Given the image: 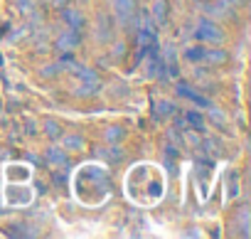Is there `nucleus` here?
Here are the masks:
<instances>
[{
    "label": "nucleus",
    "mask_w": 251,
    "mask_h": 239,
    "mask_svg": "<svg viewBox=\"0 0 251 239\" xmlns=\"http://www.w3.org/2000/svg\"><path fill=\"white\" fill-rule=\"evenodd\" d=\"M45 131H47L50 138H59L62 136V126L57 121H52V118H50V121H45Z\"/></svg>",
    "instance_id": "9b49d317"
},
{
    "label": "nucleus",
    "mask_w": 251,
    "mask_h": 239,
    "mask_svg": "<svg viewBox=\"0 0 251 239\" xmlns=\"http://www.w3.org/2000/svg\"><path fill=\"white\" fill-rule=\"evenodd\" d=\"M18 10H20L23 15H27V13L35 10V3H32V0H18Z\"/></svg>",
    "instance_id": "dca6fc26"
},
{
    "label": "nucleus",
    "mask_w": 251,
    "mask_h": 239,
    "mask_svg": "<svg viewBox=\"0 0 251 239\" xmlns=\"http://www.w3.org/2000/svg\"><path fill=\"white\" fill-rule=\"evenodd\" d=\"M69 64H72V69H74V74L79 77V81H81V84H99V77H96V72H94V69L81 67V64H74V62H69Z\"/></svg>",
    "instance_id": "20e7f679"
},
{
    "label": "nucleus",
    "mask_w": 251,
    "mask_h": 239,
    "mask_svg": "<svg viewBox=\"0 0 251 239\" xmlns=\"http://www.w3.org/2000/svg\"><path fill=\"white\" fill-rule=\"evenodd\" d=\"M106 138H108V141H118V138H123V129H118V126L108 129V131H106Z\"/></svg>",
    "instance_id": "f3484780"
},
{
    "label": "nucleus",
    "mask_w": 251,
    "mask_h": 239,
    "mask_svg": "<svg viewBox=\"0 0 251 239\" xmlns=\"http://www.w3.org/2000/svg\"><path fill=\"white\" fill-rule=\"evenodd\" d=\"M195 37L197 40H202V42H222V32H219V27L212 23V20H200L197 23V32H195Z\"/></svg>",
    "instance_id": "f257e3e1"
},
{
    "label": "nucleus",
    "mask_w": 251,
    "mask_h": 239,
    "mask_svg": "<svg viewBox=\"0 0 251 239\" xmlns=\"http://www.w3.org/2000/svg\"><path fill=\"white\" fill-rule=\"evenodd\" d=\"M50 3H54V5H62V3H67V0H50Z\"/></svg>",
    "instance_id": "4be33fe9"
},
{
    "label": "nucleus",
    "mask_w": 251,
    "mask_h": 239,
    "mask_svg": "<svg viewBox=\"0 0 251 239\" xmlns=\"http://www.w3.org/2000/svg\"><path fill=\"white\" fill-rule=\"evenodd\" d=\"M236 217H239V224H241V234H249V210L241 207Z\"/></svg>",
    "instance_id": "ddd939ff"
},
{
    "label": "nucleus",
    "mask_w": 251,
    "mask_h": 239,
    "mask_svg": "<svg viewBox=\"0 0 251 239\" xmlns=\"http://www.w3.org/2000/svg\"><path fill=\"white\" fill-rule=\"evenodd\" d=\"M202 57H204V50H202V47H192V50L187 52V59H195V62H200Z\"/></svg>",
    "instance_id": "a211bd4d"
},
{
    "label": "nucleus",
    "mask_w": 251,
    "mask_h": 239,
    "mask_svg": "<svg viewBox=\"0 0 251 239\" xmlns=\"http://www.w3.org/2000/svg\"><path fill=\"white\" fill-rule=\"evenodd\" d=\"M207 108H209V118H212L214 124H219V126H224V124H226V116H224L219 108H214V106H207Z\"/></svg>",
    "instance_id": "f8f14e48"
},
{
    "label": "nucleus",
    "mask_w": 251,
    "mask_h": 239,
    "mask_svg": "<svg viewBox=\"0 0 251 239\" xmlns=\"http://www.w3.org/2000/svg\"><path fill=\"white\" fill-rule=\"evenodd\" d=\"M96 86L99 84H79V89L74 91L76 96H91V94H96Z\"/></svg>",
    "instance_id": "4468645a"
},
{
    "label": "nucleus",
    "mask_w": 251,
    "mask_h": 239,
    "mask_svg": "<svg viewBox=\"0 0 251 239\" xmlns=\"http://www.w3.org/2000/svg\"><path fill=\"white\" fill-rule=\"evenodd\" d=\"M99 156H101V158H106V160H111V163H121V158H123V153H121V148H118V146L101 148V151H99Z\"/></svg>",
    "instance_id": "1a4fd4ad"
},
{
    "label": "nucleus",
    "mask_w": 251,
    "mask_h": 239,
    "mask_svg": "<svg viewBox=\"0 0 251 239\" xmlns=\"http://www.w3.org/2000/svg\"><path fill=\"white\" fill-rule=\"evenodd\" d=\"M151 20H155V23L168 20V0H155L153 8H151Z\"/></svg>",
    "instance_id": "39448f33"
},
{
    "label": "nucleus",
    "mask_w": 251,
    "mask_h": 239,
    "mask_svg": "<svg viewBox=\"0 0 251 239\" xmlns=\"http://www.w3.org/2000/svg\"><path fill=\"white\" fill-rule=\"evenodd\" d=\"M64 20L72 30H81L84 27V15L79 10H64Z\"/></svg>",
    "instance_id": "6e6552de"
},
{
    "label": "nucleus",
    "mask_w": 251,
    "mask_h": 239,
    "mask_svg": "<svg viewBox=\"0 0 251 239\" xmlns=\"http://www.w3.org/2000/svg\"><path fill=\"white\" fill-rule=\"evenodd\" d=\"M47 160H50L54 168H67V165H69L67 153H64L62 148H50V151H47Z\"/></svg>",
    "instance_id": "0eeeda50"
},
{
    "label": "nucleus",
    "mask_w": 251,
    "mask_h": 239,
    "mask_svg": "<svg viewBox=\"0 0 251 239\" xmlns=\"http://www.w3.org/2000/svg\"><path fill=\"white\" fill-rule=\"evenodd\" d=\"M59 72V64H47V67H42V77H52V74H57Z\"/></svg>",
    "instance_id": "aec40b11"
},
{
    "label": "nucleus",
    "mask_w": 251,
    "mask_h": 239,
    "mask_svg": "<svg viewBox=\"0 0 251 239\" xmlns=\"http://www.w3.org/2000/svg\"><path fill=\"white\" fill-rule=\"evenodd\" d=\"M204 62H212V64H222V62H226V52H222V50H204V57H202Z\"/></svg>",
    "instance_id": "9d476101"
},
{
    "label": "nucleus",
    "mask_w": 251,
    "mask_h": 239,
    "mask_svg": "<svg viewBox=\"0 0 251 239\" xmlns=\"http://www.w3.org/2000/svg\"><path fill=\"white\" fill-rule=\"evenodd\" d=\"M113 3V13L118 15V20L128 23L131 15H133V8H136V0H111Z\"/></svg>",
    "instance_id": "7ed1b4c3"
},
{
    "label": "nucleus",
    "mask_w": 251,
    "mask_h": 239,
    "mask_svg": "<svg viewBox=\"0 0 251 239\" xmlns=\"http://www.w3.org/2000/svg\"><path fill=\"white\" fill-rule=\"evenodd\" d=\"M76 45H79L76 30H67V32H62V35L54 40V50H59V52H69V50H74Z\"/></svg>",
    "instance_id": "f03ea898"
},
{
    "label": "nucleus",
    "mask_w": 251,
    "mask_h": 239,
    "mask_svg": "<svg viewBox=\"0 0 251 239\" xmlns=\"http://www.w3.org/2000/svg\"><path fill=\"white\" fill-rule=\"evenodd\" d=\"M187 121H190V124H195V126H197V131H204V121H202V116H200L197 111H190V113H187Z\"/></svg>",
    "instance_id": "2eb2a0df"
},
{
    "label": "nucleus",
    "mask_w": 251,
    "mask_h": 239,
    "mask_svg": "<svg viewBox=\"0 0 251 239\" xmlns=\"http://www.w3.org/2000/svg\"><path fill=\"white\" fill-rule=\"evenodd\" d=\"M187 143H192V146H200V136H195V133H187Z\"/></svg>",
    "instance_id": "412c9836"
},
{
    "label": "nucleus",
    "mask_w": 251,
    "mask_h": 239,
    "mask_svg": "<svg viewBox=\"0 0 251 239\" xmlns=\"http://www.w3.org/2000/svg\"><path fill=\"white\" fill-rule=\"evenodd\" d=\"M62 148H67V151H84L86 141L81 136H76V133H69V136L62 138Z\"/></svg>",
    "instance_id": "423d86ee"
},
{
    "label": "nucleus",
    "mask_w": 251,
    "mask_h": 239,
    "mask_svg": "<svg viewBox=\"0 0 251 239\" xmlns=\"http://www.w3.org/2000/svg\"><path fill=\"white\" fill-rule=\"evenodd\" d=\"M158 106H160V108H158V113H160V116H168V113H173V106H170V101H158Z\"/></svg>",
    "instance_id": "6ab92c4d"
}]
</instances>
